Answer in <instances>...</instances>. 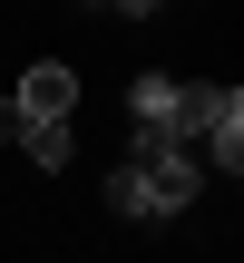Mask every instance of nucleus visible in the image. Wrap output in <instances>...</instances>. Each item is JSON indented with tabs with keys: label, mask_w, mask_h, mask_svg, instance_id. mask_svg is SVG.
<instances>
[{
	"label": "nucleus",
	"mask_w": 244,
	"mask_h": 263,
	"mask_svg": "<svg viewBox=\"0 0 244 263\" xmlns=\"http://www.w3.org/2000/svg\"><path fill=\"white\" fill-rule=\"evenodd\" d=\"M205 185V146H127V166L108 176V215L147 224V215H186Z\"/></svg>",
	"instance_id": "nucleus-1"
},
{
	"label": "nucleus",
	"mask_w": 244,
	"mask_h": 263,
	"mask_svg": "<svg viewBox=\"0 0 244 263\" xmlns=\"http://www.w3.org/2000/svg\"><path fill=\"white\" fill-rule=\"evenodd\" d=\"M127 117H137V146H186V137H196V88L166 78V68H147V78L127 88Z\"/></svg>",
	"instance_id": "nucleus-2"
},
{
	"label": "nucleus",
	"mask_w": 244,
	"mask_h": 263,
	"mask_svg": "<svg viewBox=\"0 0 244 263\" xmlns=\"http://www.w3.org/2000/svg\"><path fill=\"white\" fill-rule=\"evenodd\" d=\"M186 146H205V166L244 176V88H196V137Z\"/></svg>",
	"instance_id": "nucleus-3"
},
{
	"label": "nucleus",
	"mask_w": 244,
	"mask_h": 263,
	"mask_svg": "<svg viewBox=\"0 0 244 263\" xmlns=\"http://www.w3.org/2000/svg\"><path fill=\"white\" fill-rule=\"evenodd\" d=\"M68 107H78V68L68 59H39L20 78V117H68Z\"/></svg>",
	"instance_id": "nucleus-4"
},
{
	"label": "nucleus",
	"mask_w": 244,
	"mask_h": 263,
	"mask_svg": "<svg viewBox=\"0 0 244 263\" xmlns=\"http://www.w3.org/2000/svg\"><path fill=\"white\" fill-rule=\"evenodd\" d=\"M10 137L29 146V166H39V176H59V166H68V117H20V107H10Z\"/></svg>",
	"instance_id": "nucleus-5"
},
{
	"label": "nucleus",
	"mask_w": 244,
	"mask_h": 263,
	"mask_svg": "<svg viewBox=\"0 0 244 263\" xmlns=\"http://www.w3.org/2000/svg\"><path fill=\"white\" fill-rule=\"evenodd\" d=\"M117 10H156V0H117Z\"/></svg>",
	"instance_id": "nucleus-6"
}]
</instances>
